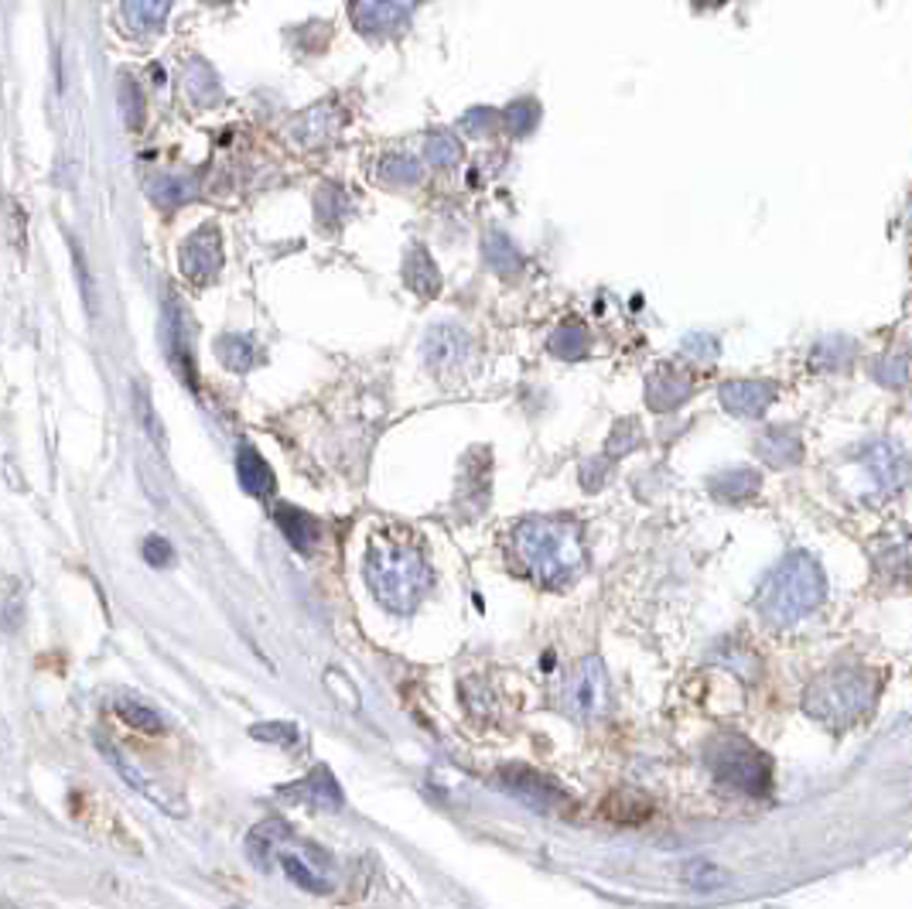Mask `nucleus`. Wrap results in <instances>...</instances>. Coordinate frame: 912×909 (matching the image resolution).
<instances>
[{
	"label": "nucleus",
	"mask_w": 912,
	"mask_h": 909,
	"mask_svg": "<svg viewBox=\"0 0 912 909\" xmlns=\"http://www.w3.org/2000/svg\"><path fill=\"white\" fill-rule=\"evenodd\" d=\"M97 745H100V756H103V760L116 769V776H120L123 783H127V787H134L137 794H144L154 807H162V810L175 813V818H181L185 807H181V800H178V797H168V794H162V790H154V787H151V779H147V776H144V773H141L131 760H127V756H123V752H120L116 745H110V742H97Z\"/></svg>",
	"instance_id": "obj_10"
},
{
	"label": "nucleus",
	"mask_w": 912,
	"mask_h": 909,
	"mask_svg": "<svg viewBox=\"0 0 912 909\" xmlns=\"http://www.w3.org/2000/svg\"><path fill=\"white\" fill-rule=\"evenodd\" d=\"M499 783L507 787L513 797H520L526 807L533 810H547V813H557L568 807V797L560 794V787H554V783L541 773H533V769H520V766H510V769H502L499 773Z\"/></svg>",
	"instance_id": "obj_7"
},
{
	"label": "nucleus",
	"mask_w": 912,
	"mask_h": 909,
	"mask_svg": "<svg viewBox=\"0 0 912 909\" xmlns=\"http://www.w3.org/2000/svg\"><path fill=\"white\" fill-rule=\"evenodd\" d=\"M363 575L372 599L397 616H411L431 588V568L418 541L400 530L372 534Z\"/></svg>",
	"instance_id": "obj_1"
},
{
	"label": "nucleus",
	"mask_w": 912,
	"mask_h": 909,
	"mask_svg": "<svg viewBox=\"0 0 912 909\" xmlns=\"http://www.w3.org/2000/svg\"><path fill=\"white\" fill-rule=\"evenodd\" d=\"M387 178H397V181H418V165L407 162V158H393L387 162Z\"/></svg>",
	"instance_id": "obj_33"
},
{
	"label": "nucleus",
	"mask_w": 912,
	"mask_h": 909,
	"mask_svg": "<svg viewBox=\"0 0 912 909\" xmlns=\"http://www.w3.org/2000/svg\"><path fill=\"white\" fill-rule=\"evenodd\" d=\"M277 794L294 797V800L311 803L319 810H342V790H338V783H335L329 766H314L301 783H294V787H280Z\"/></svg>",
	"instance_id": "obj_11"
},
{
	"label": "nucleus",
	"mask_w": 912,
	"mask_h": 909,
	"mask_svg": "<svg viewBox=\"0 0 912 909\" xmlns=\"http://www.w3.org/2000/svg\"><path fill=\"white\" fill-rule=\"evenodd\" d=\"M875 691H878L875 674H868L861 667L831 670V674L816 677L807 687L803 711L810 718H816V722L831 725V729H847V725H858L861 718L871 711Z\"/></svg>",
	"instance_id": "obj_4"
},
{
	"label": "nucleus",
	"mask_w": 912,
	"mask_h": 909,
	"mask_svg": "<svg viewBox=\"0 0 912 909\" xmlns=\"http://www.w3.org/2000/svg\"><path fill=\"white\" fill-rule=\"evenodd\" d=\"M165 350L171 366L181 373V380L199 390V373H196V353H192V325L185 319V308L171 298L168 301V325H165Z\"/></svg>",
	"instance_id": "obj_9"
},
{
	"label": "nucleus",
	"mask_w": 912,
	"mask_h": 909,
	"mask_svg": "<svg viewBox=\"0 0 912 909\" xmlns=\"http://www.w3.org/2000/svg\"><path fill=\"white\" fill-rule=\"evenodd\" d=\"M649 800L639 797V794H615L605 800V818L619 821V824H636V821H646L649 813Z\"/></svg>",
	"instance_id": "obj_21"
},
{
	"label": "nucleus",
	"mask_w": 912,
	"mask_h": 909,
	"mask_svg": "<svg viewBox=\"0 0 912 909\" xmlns=\"http://www.w3.org/2000/svg\"><path fill=\"white\" fill-rule=\"evenodd\" d=\"M772 397H776V387L766 384V380H735V384H729L725 390H721V400H725L729 411L748 414V418L763 414L766 407L772 403Z\"/></svg>",
	"instance_id": "obj_12"
},
{
	"label": "nucleus",
	"mask_w": 912,
	"mask_h": 909,
	"mask_svg": "<svg viewBox=\"0 0 912 909\" xmlns=\"http://www.w3.org/2000/svg\"><path fill=\"white\" fill-rule=\"evenodd\" d=\"M141 554H144V561L151 564V568H171L175 564V547L165 537H147Z\"/></svg>",
	"instance_id": "obj_30"
},
{
	"label": "nucleus",
	"mask_w": 912,
	"mask_h": 909,
	"mask_svg": "<svg viewBox=\"0 0 912 909\" xmlns=\"http://www.w3.org/2000/svg\"><path fill=\"white\" fill-rule=\"evenodd\" d=\"M219 267H223V246H219V233L212 226H202L192 240L181 246V274L192 285H212Z\"/></svg>",
	"instance_id": "obj_8"
},
{
	"label": "nucleus",
	"mask_w": 912,
	"mask_h": 909,
	"mask_svg": "<svg viewBox=\"0 0 912 909\" xmlns=\"http://www.w3.org/2000/svg\"><path fill=\"white\" fill-rule=\"evenodd\" d=\"M215 356L233 373H246L257 363V350H254V342H249V335H223L215 342Z\"/></svg>",
	"instance_id": "obj_18"
},
{
	"label": "nucleus",
	"mask_w": 912,
	"mask_h": 909,
	"mask_svg": "<svg viewBox=\"0 0 912 909\" xmlns=\"http://www.w3.org/2000/svg\"><path fill=\"white\" fill-rule=\"evenodd\" d=\"M824 572L807 554H790L759 588L756 609L772 625H790L824 602Z\"/></svg>",
	"instance_id": "obj_3"
},
{
	"label": "nucleus",
	"mask_w": 912,
	"mask_h": 909,
	"mask_svg": "<svg viewBox=\"0 0 912 909\" xmlns=\"http://www.w3.org/2000/svg\"><path fill=\"white\" fill-rule=\"evenodd\" d=\"M236 476H240V486H243L249 496L267 499V496L274 492V468H270V462H267L254 445H240Z\"/></svg>",
	"instance_id": "obj_13"
},
{
	"label": "nucleus",
	"mask_w": 912,
	"mask_h": 909,
	"mask_svg": "<svg viewBox=\"0 0 912 909\" xmlns=\"http://www.w3.org/2000/svg\"><path fill=\"white\" fill-rule=\"evenodd\" d=\"M407 285L424 298H434L437 291H442V274L434 270V264H431V257L424 254V250H414V254L407 257Z\"/></svg>",
	"instance_id": "obj_17"
},
{
	"label": "nucleus",
	"mask_w": 912,
	"mask_h": 909,
	"mask_svg": "<svg viewBox=\"0 0 912 909\" xmlns=\"http://www.w3.org/2000/svg\"><path fill=\"white\" fill-rule=\"evenodd\" d=\"M465 350H468V335L452 329V325H442L427 335V346H424V356L431 363V369H448V366H458L465 359Z\"/></svg>",
	"instance_id": "obj_15"
},
{
	"label": "nucleus",
	"mask_w": 912,
	"mask_h": 909,
	"mask_svg": "<svg viewBox=\"0 0 912 909\" xmlns=\"http://www.w3.org/2000/svg\"><path fill=\"white\" fill-rule=\"evenodd\" d=\"M537 120H541V107L537 100H520L507 110V123H510V131L513 134H526L537 128Z\"/></svg>",
	"instance_id": "obj_26"
},
{
	"label": "nucleus",
	"mask_w": 912,
	"mask_h": 909,
	"mask_svg": "<svg viewBox=\"0 0 912 909\" xmlns=\"http://www.w3.org/2000/svg\"><path fill=\"white\" fill-rule=\"evenodd\" d=\"M120 103H123V117H127V128H137V123H141V97H134L131 82H123Z\"/></svg>",
	"instance_id": "obj_32"
},
{
	"label": "nucleus",
	"mask_w": 912,
	"mask_h": 909,
	"mask_svg": "<svg viewBox=\"0 0 912 909\" xmlns=\"http://www.w3.org/2000/svg\"><path fill=\"white\" fill-rule=\"evenodd\" d=\"M489 264L496 267V270H502V274H510L516 264H520V254L513 250V243L502 236V233H492L489 236Z\"/></svg>",
	"instance_id": "obj_27"
},
{
	"label": "nucleus",
	"mask_w": 912,
	"mask_h": 909,
	"mask_svg": "<svg viewBox=\"0 0 912 909\" xmlns=\"http://www.w3.org/2000/svg\"><path fill=\"white\" fill-rule=\"evenodd\" d=\"M683 879H687L690 889L708 893V889H718L721 883H725V872H721V868H718L714 862H708V858H698V862H690V865L683 868Z\"/></svg>",
	"instance_id": "obj_22"
},
{
	"label": "nucleus",
	"mask_w": 912,
	"mask_h": 909,
	"mask_svg": "<svg viewBox=\"0 0 912 909\" xmlns=\"http://www.w3.org/2000/svg\"><path fill=\"white\" fill-rule=\"evenodd\" d=\"M280 868L288 872V879L294 883V886H301V889H308V893H329L332 886L322 879V875H314L301 858H294V855H280Z\"/></svg>",
	"instance_id": "obj_23"
},
{
	"label": "nucleus",
	"mask_w": 912,
	"mask_h": 909,
	"mask_svg": "<svg viewBox=\"0 0 912 909\" xmlns=\"http://www.w3.org/2000/svg\"><path fill=\"white\" fill-rule=\"evenodd\" d=\"M151 196L162 202V206H178V202H185L188 196H192V185L178 181V178H165V181L151 185Z\"/></svg>",
	"instance_id": "obj_29"
},
{
	"label": "nucleus",
	"mask_w": 912,
	"mask_h": 909,
	"mask_svg": "<svg viewBox=\"0 0 912 909\" xmlns=\"http://www.w3.org/2000/svg\"><path fill=\"white\" fill-rule=\"evenodd\" d=\"M113 711H116V718H120L123 725H131L137 732H147V735H162L165 732V718L157 714L154 708L134 701V698H116Z\"/></svg>",
	"instance_id": "obj_16"
},
{
	"label": "nucleus",
	"mask_w": 912,
	"mask_h": 909,
	"mask_svg": "<svg viewBox=\"0 0 912 909\" xmlns=\"http://www.w3.org/2000/svg\"><path fill=\"white\" fill-rule=\"evenodd\" d=\"M73 257H76V274H79V288H82V298H86V311H89V319H97V295H92V280H89L86 260H82L79 250H73Z\"/></svg>",
	"instance_id": "obj_31"
},
{
	"label": "nucleus",
	"mask_w": 912,
	"mask_h": 909,
	"mask_svg": "<svg viewBox=\"0 0 912 909\" xmlns=\"http://www.w3.org/2000/svg\"><path fill=\"white\" fill-rule=\"evenodd\" d=\"M249 735L260 739V742H274V745H280V749L298 745V729H294L291 722H264V725L249 729Z\"/></svg>",
	"instance_id": "obj_25"
},
{
	"label": "nucleus",
	"mask_w": 912,
	"mask_h": 909,
	"mask_svg": "<svg viewBox=\"0 0 912 909\" xmlns=\"http://www.w3.org/2000/svg\"><path fill=\"white\" fill-rule=\"evenodd\" d=\"M513 554L530 578L541 585H560L581 568L585 544L578 526L568 520H530L516 526Z\"/></svg>",
	"instance_id": "obj_2"
},
{
	"label": "nucleus",
	"mask_w": 912,
	"mask_h": 909,
	"mask_svg": "<svg viewBox=\"0 0 912 909\" xmlns=\"http://www.w3.org/2000/svg\"><path fill=\"white\" fill-rule=\"evenodd\" d=\"M137 4V14L144 21H162L165 11H168V0H131V8Z\"/></svg>",
	"instance_id": "obj_34"
},
{
	"label": "nucleus",
	"mask_w": 912,
	"mask_h": 909,
	"mask_svg": "<svg viewBox=\"0 0 912 909\" xmlns=\"http://www.w3.org/2000/svg\"><path fill=\"white\" fill-rule=\"evenodd\" d=\"M134 411H137V424H141V431L151 437V442H154L157 448L168 452V434H165L162 421H157L154 403H151V397H147V390H144L141 384H134Z\"/></svg>",
	"instance_id": "obj_20"
},
{
	"label": "nucleus",
	"mask_w": 912,
	"mask_h": 909,
	"mask_svg": "<svg viewBox=\"0 0 912 909\" xmlns=\"http://www.w3.org/2000/svg\"><path fill=\"white\" fill-rule=\"evenodd\" d=\"M711 760V769L718 773V779L732 783L742 794H769V783H772V766L769 760L756 745H748L745 739H735V735H725L718 739L708 752Z\"/></svg>",
	"instance_id": "obj_5"
},
{
	"label": "nucleus",
	"mask_w": 912,
	"mask_h": 909,
	"mask_svg": "<svg viewBox=\"0 0 912 909\" xmlns=\"http://www.w3.org/2000/svg\"><path fill=\"white\" fill-rule=\"evenodd\" d=\"M756 489H759L756 473H729L721 483H714V496H721V499H745Z\"/></svg>",
	"instance_id": "obj_24"
},
{
	"label": "nucleus",
	"mask_w": 912,
	"mask_h": 909,
	"mask_svg": "<svg viewBox=\"0 0 912 909\" xmlns=\"http://www.w3.org/2000/svg\"><path fill=\"white\" fill-rule=\"evenodd\" d=\"M274 520L280 526V534L288 537V544L301 554H308L314 544H319V523H314V517H308L304 510L298 507H288V503H277L274 507Z\"/></svg>",
	"instance_id": "obj_14"
},
{
	"label": "nucleus",
	"mask_w": 912,
	"mask_h": 909,
	"mask_svg": "<svg viewBox=\"0 0 912 909\" xmlns=\"http://www.w3.org/2000/svg\"><path fill=\"white\" fill-rule=\"evenodd\" d=\"M458 154H461V151H458V141H455L452 134H437V137L427 141V158H431V165H437V168L455 165Z\"/></svg>",
	"instance_id": "obj_28"
},
{
	"label": "nucleus",
	"mask_w": 912,
	"mask_h": 909,
	"mask_svg": "<svg viewBox=\"0 0 912 909\" xmlns=\"http://www.w3.org/2000/svg\"><path fill=\"white\" fill-rule=\"evenodd\" d=\"M414 0H363V21L372 27H393L411 14Z\"/></svg>",
	"instance_id": "obj_19"
},
{
	"label": "nucleus",
	"mask_w": 912,
	"mask_h": 909,
	"mask_svg": "<svg viewBox=\"0 0 912 909\" xmlns=\"http://www.w3.org/2000/svg\"><path fill=\"white\" fill-rule=\"evenodd\" d=\"M609 674L599 661H581L575 667V674L564 684V711L578 722H591V718H602L609 711Z\"/></svg>",
	"instance_id": "obj_6"
}]
</instances>
